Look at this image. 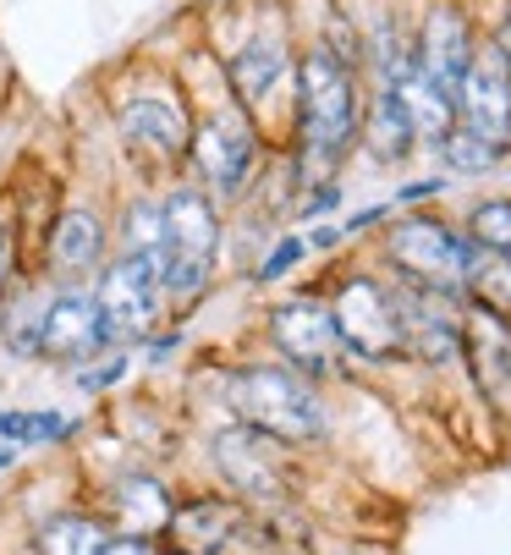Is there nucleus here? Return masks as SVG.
I'll use <instances>...</instances> for the list:
<instances>
[{
  "label": "nucleus",
  "mask_w": 511,
  "mask_h": 555,
  "mask_svg": "<svg viewBox=\"0 0 511 555\" xmlns=\"http://www.w3.org/2000/svg\"><path fill=\"white\" fill-rule=\"evenodd\" d=\"M209 456L220 467V479L242 495V506H286L292 473H286V446L265 429L226 424L209 440Z\"/></svg>",
  "instance_id": "10"
},
{
  "label": "nucleus",
  "mask_w": 511,
  "mask_h": 555,
  "mask_svg": "<svg viewBox=\"0 0 511 555\" xmlns=\"http://www.w3.org/2000/svg\"><path fill=\"white\" fill-rule=\"evenodd\" d=\"M468 236L478 248H489V254H500L506 264H511V198H484V204H473L468 209Z\"/></svg>",
  "instance_id": "28"
},
{
  "label": "nucleus",
  "mask_w": 511,
  "mask_h": 555,
  "mask_svg": "<svg viewBox=\"0 0 511 555\" xmlns=\"http://www.w3.org/2000/svg\"><path fill=\"white\" fill-rule=\"evenodd\" d=\"M17 281H23V220L7 198H0V302L12 297Z\"/></svg>",
  "instance_id": "30"
},
{
  "label": "nucleus",
  "mask_w": 511,
  "mask_h": 555,
  "mask_svg": "<svg viewBox=\"0 0 511 555\" xmlns=\"http://www.w3.org/2000/svg\"><path fill=\"white\" fill-rule=\"evenodd\" d=\"M100 555H159V550H154V539H127V533H116Z\"/></svg>",
  "instance_id": "33"
},
{
  "label": "nucleus",
  "mask_w": 511,
  "mask_h": 555,
  "mask_svg": "<svg viewBox=\"0 0 511 555\" xmlns=\"http://www.w3.org/2000/svg\"><path fill=\"white\" fill-rule=\"evenodd\" d=\"M457 127L478 132L495 149H511V66L495 44H478L462 89H457Z\"/></svg>",
  "instance_id": "14"
},
{
  "label": "nucleus",
  "mask_w": 511,
  "mask_h": 555,
  "mask_svg": "<svg viewBox=\"0 0 511 555\" xmlns=\"http://www.w3.org/2000/svg\"><path fill=\"white\" fill-rule=\"evenodd\" d=\"M473 50H478V39H473L468 17H462L457 7H435L430 17H423V39H418L412 61H418V72L430 77V83H440V89L457 100L462 72H468Z\"/></svg>",
  "instance_id": "17"
},
{
  "label": "nucleus",
  "mask_w": 511,
  "mask_h": 555,
  "mask_svg": "<svg viewBox=\"0 0 511 555\" xmlns=\"http://www.w3.org/2000/svg\"><path fill=\"white\" fill-rule=\"evenodd\" d=\"M226 254V215L220 204L193 188L188 177L170 182L159 193V264H165V302H170V325H182L188 313L215 292Z\"/></svg>",
  "instance_id": "2"
},
{
  "label": "nucleus",
  "mask_w": 511,
  "mask_h": 555,
  "mask_svg": "<svg viewBox=\"0 0 511 555\" xmlns=\"http://www.w3.org/2000/svg\"><path fill=\"white\" fill-rule=\"evenodd\" d=\"M159 555H188V550H159Z\"/></svg>",
  "instance_id": "36"
},
{
  "label": "nucleus",
  "mask_w": 511,
  "mask_h": 555,
  "mask_svg": "<svg viewBox=\"0 0 511 555\" xmlns=\"http://www.w3.org/2000/svg\"><path fill=\"white\" fill-rule=\"evenodd\" d=\"M226 408L237 413V424L265 429L281 446H303L324 435V402L308 374L286 369V363H242L226 374Z\"/></svg>",
  "instance_id": "3"
},
{
  "label": "nucleus",
  "mask_w": 511,
  "mask_h": 555,
  "mask_svg": "<svg viewBox=\"0 0 511 555\" xmlns=\"http://www.w3.org/2000/svg\"><path fill=\"white\" fill-rule=\"evenodd\" d=\"M170 517H177V495H170L154 473H127L116 485V528L127 539H165Z\"/></svg>",
  "instance_id": "19"
},
{
  "label": "nucleus",
  "mask_w": 511,
  "mask_h": 555,
  "mask_svg": "<svg viewBox=\"0 0 511 555\" xmlns=\"http://www.w3.org/2000/svg\"><path fill=\"white\" fill-rule=\"evenodd\" d=\"M440 160L451 166V171H462V177H478V171H495L500 160H506V149H495V143H484L478 132H468V127H451V138L435 149Z\"/></svg>",
  "instance_id": "27"
},
{
  "label": "nucleus",
  "mask_w": 511,
  "mask_h": 555,
  "mask_svg": "<svg viewBox=\"0 0 511 555\" xmlns=\"http://www.w3.org/2000/svg\"><path fill=\"white\" fill-rule=\"evenodd\" d=\"M292 72H297V61H292V50H286L281 34H253V39L226 61V83H231V100H237L247 116H259Z\"/></svg>",
  "instance_id": "16"
},
{
  "label": "nucleus",
  "mask_w": 511,
  "mask_h": 555,
  "mask_svg": "<svg viewBox=\"0 0 511 555\" xmlns=\"http://www.w3.org/2000/svg\"><path fill=\"white\" fill-rule=\"evenodd\" d=\"M259 132H253L247 116H209L193 127L188 143V182L204 188L215 204H237L253 188V171H259Z\"/></svg>",
  "instance_id": "9"
},
{
  "label": "nucleus",
  "mask_w": 511,
  "mask_h": 555,
  "mask_svg": "<svg viewBox=\"0 0 511 555\" xmlns=\"http://www.w3.org/2000/svg\"><path fill=\"white\" fill-rule=\"evenodd\" d=\"M396 94H401V105H407V121H412V132H418V149H440L446 138H451V127H457V100L440 89V83H430V77L418 72V61L391 83Z\"/></svg>",
  "instance_id": "20"
},
{
  "label": "nucleus",
  "mask_w": 511,
  "mask_h": 555,
  "mask_svg": "<svg viewBox=\"0 0 511 555\" xmlns=\"http://www.w3.org/2000/svg\"><path fill=\"white\" fill-rule=\"evenodd\" d=\"M111 539L116 533H111V522L100 512H77V506L55 512V517H44L34 528V550L39 555H100Z\"/></svg>",
  "instance_id": "23"
},
{
  "label": "nucleus",
  "mask_w": 511,
  "mask_h": 555,
  "mask_svg": "<svg viewBox=\"0 0 511 555\" xmlns=\"http://www.w3.org/2000/svg\"><path fill=\"white\" fill-rule=\"evenodd\" d=\"M358 138H363V149L374 154L380 166H401L407 154L418 149V132H412V121H407V105H401V94H396L391 83H380V94L363 105Z\"/></svg>",
  "instance_id": "22"
},
{
  "label": "nucleus",
  "mask_w": 511,
  "mask_h": 555,
  "mask_svg": "<svg viewBox=\"0 0 511 555\" xmlns=\"http://www.w3.org/2000/svg\"><path fill=\"white\" fill-rule=\"evenodd\" d=\"M132 369H138V352H132V347H105L94 363L72 369V385H77V390H89V396H100V390H116Z\"/></svg>",
  "instance_id": "29"
},
{
  "label": "nucleus",
  "mask_w": 511,
  "mask_h": 555,
  "mask_svg": "<svg viewBox=\"0 0 511 555\" xmlns=\"http://www.w3.org/2000/svg\"><path fill=\"white\" fill-rule=\"evenodd\" d=\"M391 286H396L407 358L430 363V369L462 363V297H446V292H430V286H407V281H391Z\"/></svg>",
  "instance_id": "12"
},
{
  "label": "nucleus",
  "mask_w": 511,
  "mask_h": 555,
  "mask_svg": "<svg viewBox=\"0 0 511 555\" xmlns=\"http://www.w3.org/2000/svg\"><path fill=\"white\" fill-rule=\"evenodd\" d=\"M462 302H478V308H495L511 320V264L489 248L473 243L468 254V286H462Z\"/></svg>",
  "instance_id": "25"
},
{
  "label": "nucleus",
  "mask_w": 511,
  "mask_h": 555,
  "mask_svg": "<svg viewBox=\"0 0 511 555\" xmlns=\"http://www.w3.org/2000/svg\"><path fill=\"white\" fill-rule=\"evenodd\" d=\"M265 331H270V347L281 352L286 369L308 374V379H324L341 369V336H335V313H330V297H314V292H292L281 297L270 313H265Z\"/></svg>",
  "instance_id": "11"
},
{
  "label": "nucleus",
  "mask_w": 511,
  "mask_h": 555,
  "mask_svg": "<svg viewBox=\"0 0 511 555\" xmlns=\"http://www.w3.org/2000/svg\"><path fill=\"white\" fill-rule=\"evenodd\" d=\"M94 302L105 320V341L138 352L154 331L170 325L159 254H111V264L94 275Z\"/></svg>",
  "instance_id": "4"
},
{
  "label": "nucleus",
  "mask_w": 511,
  "mask_h": 555,
  "mask_svg": "<svg viewBox=\"0 0 511 555\" xmlns=\"http://www.w3.org/2000/svg\"><path fill=\"white\" fill-rule=\"evenodd\" d=\"M116 254V231L94 204H61L55 220L39 236V254H34V275L50 286H94V275L111 264Z\"/></svg>",
  "instance_id": "7"
},
{
  "label": "nucleus",
  "mask_w": 511,
  "mask_h": 555,
  "mask_svg": "<svg viewBox=\"0 0 511 555\" xmlns=\"http://www.w3.org/2000/svg\"><path fill=\"white\" fill-rule=\"evenodd\" d=\"M363 100H358V72L347 55L330 44H314L297 61V188L335 182L347 149L358 143Z\"/></svg>",
  "instance_id": "1"
},
{
  "label": "nucleus",
  "mask_w": 511,
  "mask_h": 555,
  "mask_svg": "<svg viewBox=\"0 0 511 555\" xmlns=\"http://www.w3.org/2000/svg\"><path fill=\"white\" fill-rule=\"evenodd\" d=\"M72 435H77V424L55 408H0V440L17 451L23 446H61Z\"/></svg>",
  "instance_id": "24"
},
{
  "label": "nucleus",
  "mask_w": 511,
  "mask_h": 555,
  "mask_svg": "<svg viewBox=\"0 0 511 555\" xmlns=\"http://www.w3.org/2000/svg\"><path fill=\"white\" fill-rule=\"evenodd\" d=\"M330 313H335V336L341 352H353L358 363H401L407 341H401V313H396V286L380 275H347L330 292Z\"/></svg>",
  "instance_id": "6"
},
{
  "label": "nucleus",
  "mask_w": 511,
  "mask_h": 555,
  "mask_svg": "<svg viewBox=\"0 0 511 555\" xmlns=\"http://www.w3.org/2000/svg\"><path fill=\"white\" fill-rule=\"evenodd\" d=\"M193 105L182 89H132L116 100V132L122 143L138 154L143 166L154 171H177L188 160V143H193Z\"/></svg>",
  "instance_id": "8"
},
{
  "label": "nucleus",
  "mask_w": 511,
  "mask_h": 555,
  "mask_svg": "<svg viewBox=\"0 0 511 555\" xmlns=\"http://www.w3.org/2000/svg\"><path fill=\"white\" fill-rule=\"evenodd\" d=\"M111 231H116V254H159V193L132 198Z\"/></svg>",
  "instance_id": "26"
},
{
  "label": "nucleus",
  "mask_w": 511,
  "mask_h": 555,
  "mask_svg": "<svg viewBox=\"0 0 511 555\" xmlns=\"http://www.w3.org/2000/svg\"><path fill=\"white\" fill-rule=\"evenodd\" d=\"M105 320H100V302L94 286H50L44 302V331H39V363L55 369H82L105 352Z\"/></svg>",
  "instance_id": "13"
},
{
  "label": "nucleus",
  "mask_w": 511,
  "mask_h": 555,
  "mask_svg": "<svg viewBox=\"0 0 511 555\" xmlns=\"http://www.w3.org/2000/svg\"><path fill=\"white\" fill-rule=\"evenodd\" d=\"M12 467H17V446L0 440V473H12Z\"/></svg>",
  "instance_id": "35"
},
{
  "label": "nucleus",
  "mask_w": 511,
  "mask_h": 555,
  "mask_svg": "<svg viewBox=\"0 0 511 555\" xmlns=\"http://www.w3.org/2000/svg\"><path fill=\"white\" fill-rule=\"evenodd\" d=\"M462 363L495 413H511V320L495 308L462 302Z\"/></svg>",
  "instance_id": "15"
},
{
  "label": "nucleus",
  "mask_w": 511,
  "mask_h": 555,
  "mask_svg": "<svg viewBox=\"0 0 511 555\" xmlns=\"http://www.w3.org/2000/svg\"><path fill=\"white\" fill-rule=\"evenodd\" d=\"M247 522L253 517H247L242 501L199 495V501L177 506V517H170V539H177V550H188V555H226L231 544H242Z\"/></svg>",
  "instance_id": "18"
},
{
  "label": "nucleus",
  "mask_w": 511,
  "mask_h": 555,
  "mask_svg": "<svg viewBox=\"0 0 511 555\" xmlns=\"http://www.w3.org/2000/svg\"><path fill=\"white\" fill-rule=\"evenodd\" d=\"M435 193H446V182H440V177H430V182H407V188L396 193V204H430Z\"/></svg>",
  "instance_id": "32"
},
{
  "label": "nucleus",
  "mask_w": 511,
  "mask_h": 555,
  "mask_svg": "<svg viewBox=\"0 0 511 555\" xmlns=\"http://www.w3.org/2000/svg\"><path fill=\"white\" fill-rule=\"evenodd\" d=\"M44 302H50V281L23 275L12 286V297L0 302V347L23 363H39V331H44Z\"/></svg>",
  "instance_id": "21"
},
{
  "label": "nucleus",
  "mask_w": 511,
  "mask_h": 555,
  "mask_svg": "<svg viewBox=\"0 0 511 555\" xmlns=\"http://www.w3.org/2000/svg\"><path fill=\"white\" fill-rule=\"evenodd\" d=\"M468 254H473V236L457 231L451 220H435V215H401L385 231V264L396 270V281L430 286L446 297H462Z\"/></svg>",
  "instance_id": "5"
},
{
  "label": "nucleus",
  "mask_w": 511,
  "mask_h": 555,
  "mask_svg": "<svg viewBox=\"0 0 511 555\" xmlns=\"http://www.w3.org/2000/svg\"><path fill=\"white\" fill-rule=\"evenodd\" d=\"M308 259V236H281V243L259 259V270H253V281L259 286H276V281H286L297 264Z\"/></svg>",
  "instance_id": "31"
},
{
  "label": "nucleus",
  "mask_w": 511,
  "mask_h": 555,
  "mask_svg": "<svg viewBox=\"0 0 511 555\" xmlns=\"http://www.w3.org/2000/svg\"><path fill=\"white\" fill-rule=\"evenodd\" d=\"M495 50H500V55H506V66H511V17L500 23V34H495Z\"/></svg>",
  "instance_id": "34"
}]
</instances>
